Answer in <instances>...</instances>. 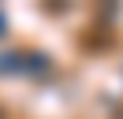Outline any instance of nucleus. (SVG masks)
Segmentation results:
<instances>
[{
	"label": "nucleus",
	"instance_id": "f257e3e1",
	"mask_svg": "<svg viewBox=\"0 0 123 119\" xmlns=\"http://www.w3.org/2000/svg\"><path fill=\"white\" fill-rule=\"evenodd\" d=\"M0 34H4V11H0Z\"/></svg>",
	"mask_w": 123,
	"mask_h": 119
}]
</instances>
